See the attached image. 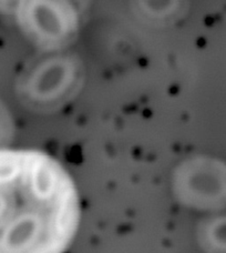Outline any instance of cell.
<instances>
[{"label": "cell", "mask_w": 226, "mask_h": 253, "mask_svg": "<svg viewBox=\"0 0 226 253\" xmlns=\"http://www.w3.org/2000/svg\"><path fill=\"white\" fill-rule=\"evenodd\" d=\"M79 219L75 182L56 159L0 149V253H65Z\"/></svg>", "instance_id": "cell-1"}]
</instances>
